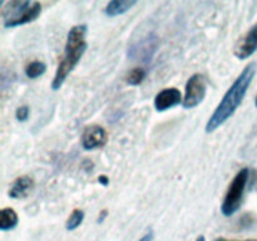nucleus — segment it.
<instances>
[{"label":"nucleus","instance_id":"7ed1b4c3","mask_svg":"<svg viewBox=\"0 0 257 241\" xmlns=\"http://www.w3.org/2000/svg\"><path fill=\"white\" fill-rule=\"evenodd\" d=\"M42 13V4L29 0H12L3 9V22L5 28H14L28 24L38 19Z\"/></svg>","mask_w":257,"mask_h":241},{"label":"nucleus","instance_id":"aec40b11","mask_svg":"<svg viewBox=\"0 0 257 241\" xmlns=\"http://www.w3.org/2000/svg\"><path fill=\"white\" fill-rule=\"evenodd\" d=\"M215 241H237V240H227V238L220 237V238H216ZM246 241H255V240H246Z\"/></svg>","mask_w":257,"mask_h":241},{"label":"nucleus","instance_id":"0eeeda50","mask_svg":"<svg viewBox=\"0 0 257 241\" xmlns=\"http://www.w3.org/2000/svg\"><path fill=\"white\" fill-rule=\"evenodd\" d=\"M181 103H183L182 93L175 87L165 88L155 97V108L158 112H165Z\"/></svg>","mask_w":257,"mask_h":241},{"label":"nucleus","instance_id":"412c9836","mask_svg":"<svg viewBox=\"0 0 257 241\" xmlns=\"http://www.w3.org/2000/svg\"><path fill=\"white\" fill-rule=\"evenodd\" d=\"M196 241H206V240H205V236L200 235L197 238H196Z\"/></svg>","mask_w":257,"mask_h":241},{"label":"nucleus","instance_id":"9b49d317","mask_svg":"<svg viewBox=\"0 0 257 241\" xmlns=\"http://www.w3.org/2000/svg\"><path fill=\"white\" fill-rule=\"evenodd\" d=\"M137 4L136 0H112L107 4L105 7L104 13L107 17L114 18L118 15H122L124 13H127L128 10L132 9L135 5Z\"/></svg>","mask_w":257,"mask_h":241},{"label":"nucleus","instance_id":"a211bd4d","mask_svg":"<svg viewBox=\"0 0 257 241\" xmlns=\"http://www.w3.org/2000/svg\"><path fill=\"white\" fill-rule=\"evenodd\" d=\"M98 180H99V183H102V185H104V186H108V183H109V182H108L109 180H108L107 176H100Z\"/></svg>","mask_w":257,"mask_h":241},{"label":"nucleus","instance_id":"1a4fd4ad","mask_svg":"<svg viewBox=\"0 0 257 241\" xmlns=\"http://www.w3.org/2000/svg\"><path fill=\"white\" fill-rule=\"evenodd\" d=\"M257 50V24L253 25L245 34V37L240 40L236 47L235 55L238 59L243 60L250 58Z\"/></svg>","mask_w":257,"mask_h":241},{"label":"nucleus","instance_id":"4468645a","mask_svg":"<svg viewBox=\"0 0 257 241\" xmlns=\"http://www.w3.org/2000/svg\"><path fill=\"white\" fill-rule=\"evenodd\" d=\"M84 211L80 210V208L73 210V212L70 213L67 222H65V228H67L68 231H74L75 228H78L82 225L83 220H84Z\"/></svg>","mask_w":257,"mask_h":241},{"label":"nucleus","instance_id":"39448f33","mask_svg":"<svg viewBox=\"0 0 257 241\" xmlns=\"http://www.w3.org/2000/svg\"><path fill=\"white\" fill-rule=\"evenodd\" d=\"M207 93V79L205 75L193 74L186 83L185 89V98H183V108L185 109H191L197 105H200L203 102Z\"/></svg>","mask_w":257,"mask_h":241},{"label":"nucleus","instance_id":"6e6552de","mask_svg":"<svg viewBox=\"0 0 257 241\" xmlns=\"http://www.w3.org/2000/svg\"><path fill=\"white\" fill-rule=\"evenodd\" d=\"M158 43L160 42H158L157 35L150 34L145 39L141 40L140 44L135 45L130 50V57L142 59V62H150V60H152L155 53L157 52Z\"/></svg>","mask_w":257,"mask_h":241},{"label":"nucleus","instance_id":"f8f14e48","mask_svg":"<svg viewBox=\"0 0 257 241\" xmlns=\"http://www.w3.org/2000/svg\"><path fill=\"white\" fill-rule=\"evenodd\" d=\"M19 218H18L17 212L12 207H4L0 211V230L10 231L14 230L18 226Z\"/></svg>","mask_w":257,"mask_h":241},{"label":"nucleus","instance_id":"dca6fc26","mask_svg":"<svg viewBox=\"0 0 257 241\" xmlns=\"http://www.w3.org/2000/svg\"><path fill=\"white\" fill-rule=\"evenodd\" d=\"M29 114H30V109L28 105H22V107H19L17 110H15V118H17L19 122H25V120H28Z\"/></svg>","mask_w":257,"mask_h":241},{"label":"nucleus","instance_id":"f257e3e1","mask_svg":"<svg viewBox=\"0 0 257 241\" xmlns=\"http://www.w3.org/2000/svg\"><path fill=\"white\" fill-rule=\"evenodd\" d=\"M256 63L251 62L243 68L242 72L240 73L237 78H236L235 82L232 83L230 88H228L227 92L225 93L223 98L221 99V102L218 103V105L216 107L215 112L212 113V115L208 119L207 125H206V132L212 133L217 130L218 127L223 125V123L227 122L235 112L237 110V108L240 107L241 103H242L243 98H245L246 93H247L248 87L251 85L253 77L256 74Z\"/></svg>","mask_w":257,"mask_h":241},{"label":"nucleus","instance_id":"9d476101","mask_svg":"<svg viewBox=\"0 0 257 241\" xmlns=\"http://www.w3.org/2000/svg\"><path fill=\"white\" fill-rule=\"evenodd\" d=\"M33 186H34V182H33L29 176H20V177L14 180L8 195H9L10 198L27 197L30 191L33 190Z\"/></svg>","mask_w":257,"mask_h":241},{"label":"nucleus","instance_id":"f3484780","mask_svg":"<svg viewBox=\"0 0 257 241\" xmlns=\"http://www.w3.org/2000/svg\"><path fill=\"white\" fill-rule=\"evenodd\" d=\"M152 240H153V232L152 231H150V232L146 233V235L143 236V237H141L138 241H152Z\"/></svg>","mask_w":257,"mask_h":241},{"label":"nucleus","instance_id":"4be33fe9","mask_svg":"<svg viewBox=\"0 0 257 241\" xmlns=\"http://www.w3.org/2000/svg\"><path fill=\"white\" fill-rule=\"evenodd\" d=\"M255 105L257 107V95H256V99H255Z\"/></svg>","mask_w":257,"mask_h":241},{"label":"nucleus","instance_id":"f03ea898","mask_svg":"<svg viewBox=\"0 0 257 241\" xmlns=\"http://www.w3.org/2000/svg\"><path fill=\"white\" fill-rule=\"evenodd\" d=\"M88 27L85 24H78L70 28L67 35V43L64 48V55L59 62L55 72L54 78L52 80V89L59 90L64 84L68 75L74 70L78 63L80 62L88 48V43L85 40Z\"/></svg>","mask_w":257,"mask_h":241},{"label":"nucleus","instance_id":"ddd939ff","mask_svg":"<svg viewBox=\"0 0 257 241\" xmlns=\"http://www.w3.org/2000/svg\"><path fill=\"white\" fill-rule=\"evenodd\" d=\"M47 70V65L44 62H40V60H34V62L29 63L25 68V75H27L29 79H37L40 75H43Z\"/></svg>","mask_w":257,"mask_h":241},{"label":"nucleus","instance_id":"6ab92c4d","mask_svg":"<svg viewBox=\"0 0 257 241\" xmlns=\"http://www.w3.org/2000/svg\"><path fill=\"white\" fill-rule=\"evenodd\" d=\"M105 216H107V211L103 210L102 211V215L99 213V217H98V222H103V220L105 218Z\"/></svg>","mask_w":257,"mask_h":241},{"label":"nucleus","instance_id":"20e7f679","mask_svg":"<svg viewBox=\"0 0 257 241\" xmlns=\"http://www.w3.org/2000/svg\"><path fill=\"white\" fill-rule=\"evenodd\" d=\"M248 175H250L248 168H242L236 173L233 180L231 181L225 198L222 201V205H221V212L226 217L235 215L240 210L243 193H245V188L248 181Z\"/></svg>","mask_w":257,"mask_h":241},{"label":"nucleus","instance_id":"423d86ee","mask_svg":"<svg viewBox=\"0 0 257 241\" xmlns=\"http://www.w3.org/2000/svg\"><path fill=\"white\" fill-rule=\"evenodd\" d=\"M107 143V132L99 125L87 126L82 135V147L87 151L100 148Z\"/></svg>","mask_w":257,"mask_h":241},{"label":"nucleus","instance_id":"2eb2a0df","mask_svg":"<svg viewBox=\"0 0 257 241\" xmlns=\"http://www.w3.org/2000/svg\"><path fill=\"white\" fill-rule=\"evenodd\" d=\"M146 75H147V72H146L143 68H135V69L130 70L125 77V80H127L128 84L131 85H140L141 83L145 80Z\"/></svg>","mask_w":257,"mask_h":241}]
</instances>
